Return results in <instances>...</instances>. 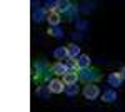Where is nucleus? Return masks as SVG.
Listing matches in <instances>:
<instances>
[{
	"mask_svg": "<svg viewBox=\"0 0 125 112\" xmlns=\"http://www.w3.org/2000/svg\"><path fill=\"white\" fill-rule=\"evenodd\" d=\"M47 22L50 24V27H58V24H60V13H57L55 10H50L47 15Z\"/></svg>",
	"mask_w": 125,
	"mask_h": 112,
	"instance_id": "6e6552de",
	"label": "nucleus"
},
{
	"mask_svg": "<svg viewBox=\"0 0 125 112\" xmlns=\"http://www.w3.org/2000/svg\"><path fill=\"white\" fill-rule=\"evenodd\" d=\"M122 75L120 72H112V74H108V84L112 85V87H118V85L122 84Z\"/></svg>",
	"mask_w": 125,
	"mask_h": 112,
	"instance_id": "1a4fd4ad",
	"label": "nucleus"
},
{
	"mask_svg": "<svg viewBox=\"0 0 125 112\" xmlns=\"http://www.w3.org/2000/svg\"><path fill=\"white\" fill-rule=\"evenodd\" d=\"M83 95H85V99H90V100H94L98 97V87L95 84H87L83 87Z\"/></svg>",
	"mask_w": 125,
	"mask_h": 112,
	"instance_id": "7ed1b4c3",
	"label": "nucleus"
},
{
	"mask_svg": "<svg viewBox=\"0 0 125 112\" xmlns=\"http://www.w3.org/2000/svg\"><path fill=\"white\" fill-rule=\"evenodd\" d=\"M48 87H50V90H52L53 94H62L63 90H65V87H63V82H62V80H58V79H53V80H50Z\"/></svg>",
	"mask_w": 125,
	"mask_h": 112,
	"instance_id": "0eeeda50",
	"label": "nucleus"
},
{
	"mask_svg": "<svg viewBox=\"0 0 125 112\" xmlns=\"http://www.w3.org/2000/svg\"><path fill=\"white\" fill-rule=\"evenodd\" d=\"M65 94L70 95V97H72V95H77L78 94V87L77 85H67V87H65Z\"/></svg>",
	"mask_w": 125,
	"mask_h": 112,
	"instance_id": "f3484780",
	"label": "nucleus"
},
{
	"mask_svg": "<svg viewBox=\"0 0 125 112\" xmlns=\"http://www.w3.org/2000/svg\"><path fill=\"white\" fill-rule=\"evenodd\" d=\"M67 50H68V59H78V57L82 55L80 54V47L77 44H68Z\"/></svg>",
	"mask_w": 125,
	"mask_h": 112,
	"instance_id": "9d476101",
	"label": "nucleus"
},
{
	"mask_svg": "<svg viewBox=\"0 0 125 112\" xmlns=\"http://www.w3.org/2000/svg\"><path fill=\"white\" fill-rule=\"evenodd\" d=\"M50 69L52 67H48L45 60H39L35 64V79H47V74H50Z\"/></svg>",
	"mask_w": 125,
	"mask_h": 112,
	"instance_id": "f03ea898",
	"label": "nucleus"
},
{
	"mask_svg": "<svg viewBox=\"0 0 125 112\" xmlns=\"http://www.w3.org/2000/svg\"><path fill=\"white\" fill-rule=\"evenodd\" d=\"M48 34H50L52 37H55V38L63 37V30H62L60 27H48Z\"/></svg>",
	"mask_w": 125,
	"mask_h": 112,
	"instance_id": "dca6fc26",
	"label": "nucleus"
},
{
	"mask_svg": "<svg viewBox=\"0 0 125 112\" xmlns=\"http://www.w3.org/2000/svg\"><path fill=\"white\" fill-rule=\"evenodd\" d=\"M78 79L80 80H83V82H95V80H98L100 79V75L97 74V70H94V69H80V72H78Z\"/></svg>",
	"mask_w": 125,
	"mask_h": 112,
	"instance_id": "f257e3e1",
	"label": "nucleus"
},
{
	"mask_svg": "<svg viewBox=\"0 0 125 112\" xmlns=\"http://www.w3.org/2000/svg\"><path fill=\"white\" fill-rule=\"evenodd\" d=\"M75 13H77V7H73V5H72V9L68 10V17H70V19H72V17H73V15H75Z\"/></svg>",
	"mask_w": 125,
	"mask_h": 112,
	"instance_id": "a211bd4d",
	"label": "nucleus"
},
{
	"mask_svg": "<svg viewBox=\"0 0 125 112\" xmlns=\"http://www.w3.org/2000/svg\"><path fill=\"white\" fill-rule=\"evenodd\" d=\"M47 12H45V9H39L37 12H35V15H33V19H35V22H43V20H47Z\"/></svg>",
	"mask_w": 125,
	"mask_h": 112,
	"instance_id": "2eb2a0df",
	"label": "nucleus"
},
{
	"mask_svg": "<svg viewBox=\"0 0 125 112\" xmlns=\"http://www.w3.org/2000/svg\"><path fill=\"white\" fill-rule=\"evenodd\" d=\"M70 9H72V3L68 0H57V5H55V12L57 13H68Z\"/></svg>",
	"mask_w": 125,
	"mask_h": 112,
	"instance_id": "39448f33",
	"label": "nucleus"
},
{
	"mask_svg": "<svg viewBox=\"0 0 125 112\" xmlns=\"http://www.w3.org/2000/svg\"><path fill=\"white\" fill-rule=\"evenodd\" d=\"M102 100H104V102H114V100H117V92L115 90H112V89H110V90H105V92H104V95H102Z\"/></svg>",
	"mask_w": 125,
	"mask_h": 112,
	"instance_id": "ddd939ff",
	"label": "nucleus"
},
{
	"mask_svg": "<svg viewBox=\"0 0 125 112\" xmlns=\"http://www.w3.org/2000/svg\"><path fill=\"white\" fill-rule=\"evenodd\" d=\"M78 80V74L77 70H68L67 74L63 75V84L65 85H75Z\"/></svg>",
	"mask_w": 125,
	"mask_h": 112,
	"instance_id": "423d86ee",
	"label": "nucleus"
},
{
	"mask_svg": "<svg viewBox=\"0 0 125 112\" xmlns=\"http://www.w3.org/2000/svg\"><path fill=\"white\" fill-rule=\"evenodd\" d=\"M120 75H122V79H124V80H125V67H124V69H122V70H120Z\"/></svg>",
	"mask_w": 125,
	"mask_h": 112,
	"instance_id": "6ab92c4d",
	"label": "nucleus"
},
{
	"mask_svg": "<svg viewBox=\"0 0 125 112\" xmlns=\"http://www.w3.org/2000/svg\"><path fill=\"white\" fill-rule=\"evenodd\" d=\"M50 87H37V97H40L42 100H47L50 97Z\"/></svg>",
	"mask_w": 125,
	"mask_h": 112,
	"instance_id": "f8f14e48",
	"label": "nucleus"
},
{
	"mask_svg": "<svg viewBox=\"0 0 125 112\" xmlns=\"http://www.w3.org/2000/svg\"><path fill=\"white\" fill-rule=\"evenodd\" d=\"M78 62V69H88L90 67V57L85 55V54H82V55L77 59Z\"/></svg>",
	"mask_w": 125,
	"mask_h": 112,
	"instance_id": "4468645a",
	"label": "nucleus"
},
{
	"mask_svg": "<svg viewBox=\"0 0 125 112\" xmlns=\"http://www.w3.org/2000/svg\"><path fill=\"white\" fill-rule=\"evenodd\" d=\"M50 72L55 74V75H65L68 72V65H67V64H63V62H57V64L52 65Z\"/></svg>",
	"mask_w": 125,
	"mask_h": 112,
	"instance_id": "20e7f679",
	"label": "nucleus"
},
{
	"mask_svg": "<svg viewBox=\"0 0 125 112\" xmlns=\"http://www.w3.org/2000/svg\"><path fill=\"white\" fill-rule=\"evenodd\" d=\"M53 57H55V59H58V60H63L65 57H68L67 47H57V49L53 50Z\"/></svg>",
	"mask_w": 125,
	"mask_h": 112,
	"instance_id": "9b49d317",
	"label": "nucleus"
}]
</instances>
